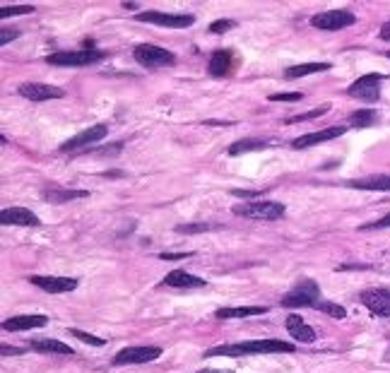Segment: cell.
Wrapping results in <instances>:
<instances>
[{
  "label": "cell",
  "mask_w": 390,
  "mask_h": 373,
  "mask_svg": "<svg viewBox=\"0 0 390 373\" xmlns=\"http://www.w3.org/2000/svg\"><path fill=\"white\" fill-rule=\"evenodd\" d=\"M296 347L282 340H251L239 345H219L205 352V357H251V354H291Z\"/></svg>",
  "instance_id": "obj_1"
},
{
  "label": "cell",
  "mask_w": 390,
  "mask_h": 373,
  "mask_svg": "<svg viewBox=\"0 0 390 373\" xmlns=\"http://www.w3.org/2000/svg\"><path fill=\"white\" fill-rule=\"evenodd\" d=\"M284 207L282 203H272V200H255V203H241L236 205L234 215L246 217V219H260V222H275V219L284 217Z\"/></svg>",
  "instance_id": "obj_2"
},
{
  "label": "cell",
  "mask_w": 390,
  "mask_h": 373,
  "mask_svg": "<svg viewBox=\"0 0 390 373\" xmlns=\"http://www.w3.org/2000/svg\"><path fill=\"white\" fill-rule=\"evenodd\" d=\"M101 58H106L104 51L96 48H82V51H63V53H51L46 60L51 65H60V68H84V65H94Z\"/></svg>",
  "instance_id": "obj_3"
},
{
  "label": "cell",
  "mask_w": 390,
  "mask_h": 373,
  "mask_svg": "<svg viewBox=\"0 0 390 373\" xmlns=\"http://www.w3.org/2000/svg\"><path fill=\"white\" fill-rule=\"evenodd\" d=\"M321 304V286L313 279H303L294 289H289L282 296L284 308H303V306H318Z\"/></svg>",
  "instance_id": "obj_4"
},
{
  "label": "cell",
  "mask_w": 390,
  "mask_h": 373,
  "mask_svg": "<svg viewBox=\"0 0 390 373\" xmlns=\"http://www.w3.org/2000/svg\"><path fill=\"white\" fill-rule=\"evenodd\" d=\"M133 58L138 60L143 68H167V65L176 63V56L167 48L152 46V44H140L133 48Z\"/></svg>",
  "instance_id": "obj_5"
},
{
  "label": "cell",
  "mask_w": 390,
  "mask_h": 373,
  "mask_svg": "<svg viewBox=\"0 0 390 373\" xmlns=\"http://www.w3.org/2000/svg\"><path fill=\"white\" fill-rule=\"evenodd\" d=\"M355 22H357V15L350 10H328L311 17V24H313L316 29H323V32H340V29L352 27Z\"/></svg>",
  "instance_id": "obj_6"
},
{
  "label": "cell",
  "mask_w": 390,
  "mask_h": 373,
  "mask_svg": "<svg viewBox=\"0 0 390 373\" xmlns=\"http://www.w3.org/2000/svg\"><path fill=\"white\" fill-rule=\"evenodd\" d=\"M162 357V347L155 345H138V347H126L113 357V366H130V364H150Z\"/></svg>",
  "instance_id": "obj_7"
},
{
  "label": "cell",
  "mask_w": 390,
  "mask_h": 373,
  "mask_svg": "<svg viewBox=\"0 0 390 373\" xmlns=\"http://www.w3.org/2000/svg\"><path fill=\"white\" fill-rule=\"evenodd\" d=\"M135 20L145 24H157V27H169V29H186L195 24L193 15H172V12H157V10L140 12Z\"/></svg>",
  "instance_id": "obj_8"
},
{
  "label": "cell",
  "mask_w": 390,
  "mask_h": 373,
  "mask_svg": "<svg viewBox=\"0 0 390 373\" xmlns=\"http://www.w3.org/2000/svg\"><path fill=\"white\" fill-rule=\"evenodd\" d=\"M381 75H376V72H371V75H364L355 79V82L347 87V94L355 96V99H362L367 104H374L381 99Z\"/></svg>",
  "instance_id": "obj_9"
},
{
  "label": "cell",
  "mask_w": 390,
  "mask_h": 373,
  "mask_svg": "<svg viewBox=\"0 0 390 373\" xmlns=\"http://www.w3.org/2000/svg\"><path fill=\"white\" fill-rule=\"evenodd\" d=\"M20 96L29 101H48V99H63L65 91L56 87V84H44V82H22L20 87Z\"/></svg>",
  "instance_id": "obj_10"
},
{
  "label": "cell",
  "mask_w": 390,
  "mask_h": 373,
  "mask_svg": "<svg viewBox=\"0 0 390 373\" xmlns=\"http://www.w3.org/2000/svg\"><path fill=\"white\" fill-rule=\"evenodd\" d=\"M108 135V128L99 123V126H92V128H87V130H82V133H77V135H72L70 140H65L63 145H60V152H77V150H84V147H89V145H94V143H99L101 138H106Z\"/></svg>",
  "instance_id": "obj_11"
},
{
  "label": "cell",
  "mask_w": 390,
  "mask_h": 373,
  "mask_svg": "<svg viewBox=\"0 0 390 373\" xmlns=\"http://www.w3.org/2000/svg\"><path fill=\"white\" fill-rule=\"evenodd\" d=\"M29 282L39 286L41 291H46V294H65V291L77 289L75 277H53V274L44 277V274H34V277H29Z\"/></svg>",
  "instance_id": "obj_12"
},
{
  "label": "cell",
  "mask_w": 390,
  "mask_h": 373,
  "mask_svg": "<svg viewBox=\"0 0 390 373\" xmlns=\"http://www.w3.org/2000/svg\"><path fill=\"white\" fill-rule=\"evenodd\" d=\"M359 301L374 316L390 318V289H367L359 294Z\"/></svg>",
  "instance_id": "obj_13"
},
{
  "label": "cell",
  "mask_w": 390,
  "mask_h": 373,
  "mask_svg": "<svg viewBox=\"0 0 390 373\" xmlns=\"http://www.w3.org/2000/svg\"><path fill=\"white\" fill-rule=\"evenodd\" d=\"M347 133V126H333V128H325V130H318V133H308V135H301L291 143L294 150H306V147H313V145H321V143H328V140H335L340 135Z\"/></svg>",
  "instance_id": "obj_14"
},
{
  "label": "cell",
  "mask_w": 390,
  "mask_h": 373,
  "mask_svg": "<svg viewBox=\"0 0 390 373\" xmlns=\"http://www.w3.org/2000/svg\"><path fill=\"white\" fill-rule=\"evenodd\" d=\"M0 222L5 226H39L41 219L27 207H5L0 212Z\"/></svg>",
  "instance_id": "obj_15"
},
{
  "label": "cell",
  "mask_w": 390,
  "mask_h": 373,
  "mask_svg": "<svg viewBox=\"0 0 390 373\" xmlns=\"http://www.w3.org/2000/svg\"><path fill=\"white\" fill-rule=\"evenodd\" d=\"M284 325H287V333L299 342V345H311V342H316V330L311 328L301 316L289 313L287 321H284Z\"/></svg>",
  "instance_id": "obj_16"
},
{
  "label": "cell",
  "mask_w": 390,
  "mask_h": 373,
  "mask_svg": "<svg viewBox=\"0 0 390 373\" xmlns=\"http://www.w3.org/2000/svg\"><path fill=\"white\" fill-rule=\"evenodd\" d=\"M205 284L207 282L203 277H195V274L186 270H172L162 279V286H172V289H198V286H205Z\"/></svg>",
  "instance_id": "obj_17"
},
{
  "label": "cell",
  "mask_w": 390,
  "mask_h": 373,
  "mask_svg": "<svg viewBox=\"0 0 390 373\" xmlns=\"http://www.w3.org/2000/svg\"><path fill=\"white\" fill-rule=\"evenodd\" d=\"M48 323V316H15L3 321V330L8 333H24V330H34V328H44Z\"/></svg>",
  "instance_id": "obj_18"
},
{
  "label": "cell",
  "mask_w": 390,
  "mask_h": 373,
  "mask_svg": "<svg viewBox=\"0 0 390 373\" xmlns=\"http://www.w3.org/2000/svg\"><path fill=\"white\" fill-rule=\"evenodd\" d=\"M234 63H236L234 53L227 51V48H224V51H215L210 63H207V72H210L212 77H227L231 68H234Z\"/></svg>",
  "instance_id": "obj_19"
},
{
  "label": "cell",
  "mask_w": 390,
  "mask_h": 373,
  "mask_svg": "<svg viewBox=\"0 0 390 373\" xmlns=\"http://www.w3.org/2000/svg\"><path fill=\"white\" fill-rule=\"evenodd\" d=\"M347 186L357 191H390V174H371L364 179L347 181Z\"/></svg>",
  "instance_id": "obj_20"
},
{
  "label": "cell",
  "mask_w": 390,
  "mask_h": 373,
  "mask_svg": "<svg viewBox=\"0 0 390 373\" xmlns=\"http://www.w3.org/2000/svg\"><path fill=\"white\" fill-rule=\"evenodd\" d=\"M265 306H231V308H217L215 318L219 321H229V318H253V316H265Z\"/></svg>",
  "instance_id": "obj_21"
},
{
  "label": "cell",
  "mask_w": 390,
  "mask_h": 373,
  "mask_svg": "<svg viewBox=\"0 0 390 373\" xmlns=\"http://www.w3.org/2000/svg\"><path fill=\"white\" fill-rule=\"evenodd\" d=\"M34 352H41V354H63V357H72V347H68L65 342H58V340H32L29 342Z\"/></svg>",
  "instance_id": "obj_22"
},
{
  "label": "cell",
  "mask_w": 390,
  "mask_h": 373,
  "mask_svg": "<svg viewBox=\"0 0 390 373\" xmlns=\"http://www.w3.org/2000/svg\"><path fill=\"white\" fill-rule=\"evenodd\" d=\"M267 143L260 138H243V140H236L234 145H229V157H239V155H248V152H258V150H265Z\"/></svg>",
  "instance_id": "obj_23"
},
{
  "label": "cell",
  "mask_w": 390,
  "mask_h": 373,
  "mask_svg": "<svg viewBox=\"0 0 390 373\" xmlns=\"http://www.w3.org/2000/svg\"><path fill=\"white\" fill-rule=\"evenodd\" d=\"M325 70H330V63H301V65H291V68L284 70V77L299 79V77L313 75V72H325Z\"/></svg>",
  "instance_id": "obj_24"
},
{
  "label": "cell",
  "mask_w": 390,
  "mask_h": 373,
  "mask_svg": "<svg viewBox=\"0 0 390 373\" xmlns=\"http://www.w3.org/2000/svg\"><path fill=\"white\" fill-rule=\"evenodd\" d=\"M82 198H89V191H46L44 193V200L46 203H70V200H82Z\"/></svg>",
  "instance_id": "obj_25"
},
{
  "label": "cell",
  "mask_w": 390,
  "mask_h": 373,
  "mask_svg": "<svg viewBox=\"0 0 390 373\" xmlns=\"http://www.w3.org/2000/svg\"><path fill=\"white\" fill-rule=\"evenodd\" d=\"M350 123L355 128H367V126H374L376 123V111H369V108H364V111H355L350 116Z\"/></svg>",
  "instance_id": "obj_26"
},
{
  "label": "cell",
  "mask_w": 390,
  "mask_h": 373,
  "mask_svg": "<svg viewBox=\"0 0 390 373\" xmlns=\"http://www.w3.org/2000/svg\"><path fill=\"white\" fill-rule=\"evenodd\" d=\"M318 311H323L325 316H330V318H338V321H342V318L347 316V311L342 308L340 304H333V301H321L318 306H316Z\"/></svg>",
  "instance_id": "obj_27"
},
{
  "label": "cell",
  "mask_w": 390,
  "mask_h": 373,
  "mask_svg": "<svg viewBox=\"0 0 390 373\" xmlns=\"http://www.w3.org/2000/svg\"><path fill=\"white\" fill-rule=\"evenodd\" d=\"M328 111H330V106H328V104H323V106L313 108V111H306V113H301V116H291V118H287V123H301V121L321 118V116L328 113Z\"/></svg>",
  "instance_id": "obj_28"
},
{
  "label": "cell",
  "mask_w": 390,
  "mask_h": 373,
  "mask_svg": "<svg viewBox=\"0 0 390 373\" xmlns=\"http://www.w3.org/2000/svg\"><path fill=\"white\" fill-rule=\"evenodd\" d=\"M34 8L32 5H10V8H3L0 10V17H15V15H32Z\"/></svg>",
  "instance_id": "obj_29"
},
{
  "label": "cell",
  "mask_w": 390,
  "mask_h": 373,
  "mask_svg": "<svg viewBox=\"0 0 390 373\" xmlns=\"http://www.w3.org/2000/svg\"><path fill=\"white\" fill-rule=\"evenodd\" d=\"M70 333L75 335V338L80 342H87V345H92V347H104V345H106V340L94 338V335H89V333H82V330H77V328H72Z\"/></svg>",
  "instance_id": "obj_30"
},
{
  "label": "cell",
  "mask_w": 390,
  "mask_h": 373,
  "mask_svg": "<svg viewBox=\"0 0 390 373\" xmlns=\"http://www.w3.org/2000/svg\"><path fill=\"white\" fill-rule=\"evenodd\" d=\"M267 99L270 101H301L303 94L301 91H279V94H270Z\"/></svg>",
  "instance_id": "obj_31"
},
{
  "label": "cell",
  "mask_w": 390,
  "mask_h": 373,
  "mask_svg": "<svg viewBox=\"0 0 390 373\" xmlns=\"http://www.w3.org/2000/svg\"><path fill=\"white\" fill-rule=\"evenodd\" d=\"M234 27H236L234 20H219V22L210 24V32L212 34H224V32H229V29H234Z\"/></svg>",
  "instance_id": "obj_32"
},
{
  "label": "cell",
  "mask_w": 390,
  "mask_h": 373,
  "mask_svg": "<svg viewBox=\"0 0 390 373\" xmlns=\"http://www.w3.org/2000/svg\"><path fill=\"white\" fill-rule=\"evenodd\" d=\"M388 226H390V212H388V215H386V217H381V219H379V222H371V224H364V226H362V229H359V231H374V229H388Z\"/></svg>",
  "instance_id": "obj_33"
},
{
  "label": "cell",
  "mask_w": 390,
  "mask_h": 373,
  "mask_svg": "<svg viewBox=\"0 0 390 373\" xmlns=\"http://www.w3.org/2000/svg\"><path fill=\"white\" fill-rule=\"evenodd\" d=\"M17 36H20L17 29H3V32H0V46H8L10 41L17 39Z\"/></svg>",
  "instance_id": "obj_34"
},
{
  "label": "cell",
  "mask_w": 390,
  "mask_h": 373,
  "mask_svg": "<svg viewBox=\"0 0 390 373\" xmlns=\"http://www.w3.org/2000/svg\"><path fill=\"white\" fill-rule=\"evenodd\" d=\"M191 253H162L160 258L162 260H179V258H188Z\"/></svg>",
  "instance_id": "obj_35"
},
{
  "label": "cell",
  "mask_w": 390,
  "mask_h": 373,
  "mask_svg": "<svg viewBox=\"0 0 390 373\" xmlns=\"http://www.w3.org/2000/svg\"><path fill=\"white\" fill-rule=\"evenodd\" d=\"M24 350H15V347H10V345H0V354L3 357H8V354H22Z\"/></svg>",
  "instance_id": "obj_36"
},
{
  "label": "cell",
  "mask_w": 390,
  "mask_h": 373,
  "mask_svg": "<svg viewBox=\"0 0 390 373\" xmlns=\"http://www.w3.org/2000/svg\"><path fill=\"white\" fill-rule=\"evenodd\" d=\"M379 36H381L383 41H388V44H390V20H388V22H386V24H383V27H381Z\"/></svg>",
  "instance_id": "obj_37"
},
{
  "label": "cell",
  "mask_w": 390,
  "mask_h": 373,
  "mask_svg": "<svg viewBox=\"0 0 390 373\" xmlns=\"http://www.w3.org/2000/svg\"><path fill=\"white\" fill-rule=\"evenodd\" d=\"M231 195H236V198H258L255 191H231Z\"/></svg>",
  "instance_id": "obj_38"
},
{
  "label": "cell",
  "mask_w": 390,
  "mask_h": 373,
  "mask_svg": "<svg viewBox=\"0 0 390 373\" xmlns=\"http://www.w3.org/2000/svg\"><path fill=\"white\" fill-rule=\"evenodd\" d=\"M195 373H234V371H222V369H200Z\"/></svg>",
  "instance_id": "obj_39"
},
{
  "label": "cell",
  "mask_w": 390,
  "mask_h": 373,
  "mask_svg": "<svg viewBox=\"0 0 390 373\" xmlns=\"http://www.w3.org/2000/svg\"><path fill=\"white\" fill-rule=\"evenodd\" d=\"M386 58H390V51H388V53H386Z\"/></svg>",
  "instance_id": "obj_40"
}]
</instances>
